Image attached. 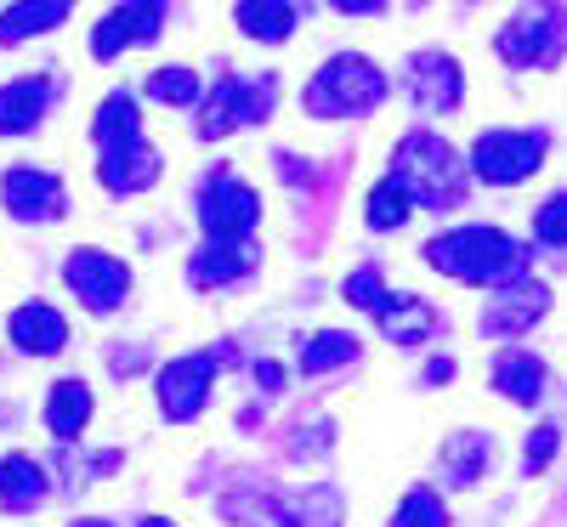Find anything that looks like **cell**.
<instances>
[{
    "mask_svg": "<svg viewBox=\"0 0 567 527\" xmlns=\"http://www.w3.org/2000/svg\"><path fill=\"white\" fill-rule=\"evenodd\" d=\"M432 267H443L449 278L460 283H516L528 272V250L516 245V238H505L499 227H460V232H443L432 238Z\"/></svg>",
    "mask_w": 567,
    "mask_h": 527,
    "instance_id": "6da1fadb",
    "label": "cell"
},
{
    "mask_svg": "<svg viewBox=\"0 0 567 527\" xmlns=\"http://www.w3.org/2000/svg\"><path fill=\"white\" fill-rule=\"evenodd\" d=\"M392 176L403 182L409 205H425V210H454L465 199V176H460V159L443 136L432 131H414L403 136V148L392 159Z\"/></svg>",
    "mask_w": 567,
    "mask_h": 527,
    "instance_id": "7a4b0ae2",
    "label": "cell"
},
{
    "mask_svg": "<svg viewBox=\"0 0 567 527\" xmlns=\"http://www.w3.org/2000/svg\"><path fill=\"white\" fill-rule=\"evenodd\" d=\"M381 97H386V74L363 58H329L307 85V108L323 120L369 114V108H381Z\"/></svg>",
    "mask_w": 567,
    "mask_h": 527,
    "instance_id": "3957f363",
    "label": "cell"
},
{
    "mask_svg": "<svg viewBox=\"0 0 567 527\" xmlns=\"http://www.w3.org/2000/svg\"><path fill=\"white\" fill-rule=\"evenodd\" d=\"M494 45H499V58L511 69H545V63H556L561 45H567V7H556V0H528V7L499 29Z\"/></svg>",
    "mask_w": 567,
    "mask_h": 527,
    "instance_id": "277c9868",
    "label": "cell"
},
{
    "mask_svg": "<svg viewBox=\"0 0 567 527\" xmlns=\"http://www.w3.org/2000/svg\"><path fill=\"white\" fill-rule=\"evenodd\" d=\"M199 216H205V232H210V238H221V245H239V238L256 232L261 205H256V194H250V187L233 176V170H216L210 187L199 194Z\"/></svg>",
    "mask_w": 567,
    "mask_h": 527,
    "instance_id": "5b68a950",
    "label": "cell"
},
{
    "mask_svg": "<svg viewBox=\"0 0 567 527\" xmlns=\"http://www.w3.org/2000/svg\"><path fill=\"white\" fill-rule=\"evenodd\" d=\"M545 159V136L539 131H488L477 148H471V165H477L483 182H523L534 176Z\"/></svg>",
    "mask_w": 567,
    "mask_h": 527,
    "instance_id": "8992f818",
    "label": "cell"
},
{
    "mask_svg": "<svg viewBox=\"0 0 567 527\" xmlns=\"http://www.w3.org/2000/svg\"><path fill=\"white\" fill-rule=\"evenodd\" d=\"M272 97H278L272 80H221V85H210V103L199 114V136H227L245 120H267Z\"/></svg>",
    "mask_w": 567,
    "mask_h": 527,
    "instance_id": "52a82bcc",
    "label": "cell"
},
{
    "mask_svg": "<svg viewBox=\"0 0 567 527\" xmlns=\"http://www.w3.org/2000/svg\"><path fill=\"white\" fill-rule=\"evenodd\" d=\"M210 380H216V358L194 352V358H176L159 369V409L165 420H194L210 397Z\"/></svg>",
    "mask_w": 567,
    "mask_h": 527,
    "instance_id": "ba28073f",
    "label": "cell"
},
{
    "mask_svg": "<svg viewBox=\"0 0 567 527\" xmlns=\"http://www.w3.org/2000/svg\"><path fill=\"white\" fill-rule=\"evenodd\" d=\"M159 23H165V0H125V7H114V12L97 23V34H91V52L109 63V58L125 52V45H148V40L159 34Z\"/></svg>",
    "mask_w": 567,
    "mask_h": 527,
    "instance_id": "9c48e42d",
    "label": "cell"
},
{
    "mask_svg": "<svg viewBox=\"0 0 567 527\" xmlns=\"http://www.w3.org/2000/svg\"><path fill=\"white\" fill-rule=\"evenodd\" d=\"M69 283H74V296H80L91 312H109V307L125 301L131 272H125L114 256H103V250H74V256H69Z\"/></svg>",
    "mask_w": 567,
    "mask_h": 527,
    "instance_id": "30bf717a",
    "label": "cell"
},
{
    "mask_svg": "<svg viewBox=\"0 0 567 527\" xmlns=\"http://www.w3.org/2000/svg\"><path fill=\"white\" fill-rule=\"evenodd\" d=\"M0 199H7V210L18 221H58L63 216V182L52 170H7V182H0Z\"/></svg>",
    "mask_w": 567,
    "mask_h": 527,
    "instance_id": "8fae6325",
    "label": "cell"
},
{
    "mask_svg": "<svg viewBox=\"0 0 567 527\" xmlns=\"http://www.w3.org/2000/svg\"><path fill=\"white\" fill-rule=\"evenodd\" d=\"M45 108H52V80H12L0 85V136H23L45 120Z\"/></svg>",
    "mask_w": 567,
    "mask_h": 527,
    "instance_id": "7c38bea8",
    "label": "cell"
},
{
    "mask_svg": "<svg viewBox=\"0 0 567 527\" xmlns=\"http://www.w3.org/2000/svg\"><path fill=\"white\" fill-rule=\"evenodd\" d=\"M409 74H414V103H420V108L449 114V108L460 103V69H454L449 52H420V58L409 63Z\"/></svg>",
    "mask_w": 567,
    "mask_h": 527,
    "instance_id": "4fadbf2b",
    "label": "cell"
},
{
    "mask_svg": "<svg viewBox=\"0 0 567 527\" xmlns=\"http://www.w3.org/2000/svg\"><path fill=\"white\" fill-rule=\"evenodd\" d=\"M12 341H18L29 358H52V352H63V341H69V323H63V312H52L45 301H29V307L12 312Z\"/></svg>",
    "mask_w": 567,
    "mask_h": 527,
    "instance_id": "5bb4252c",
    "label": "cell"
},
{
    "mask_svg": "<svg viewBox=\"0 0 567 527\" xmlns=\"http://www.w3.org/2000/svg\"><path fill=\"white\" fill-rule=\"evenodd\" d=\"M159 176V154L148 148V142H120V148H103V182L114 187V194H136V187H148Z\"/></svg>",
    "mask_w": 567,
    "mask_h": 527,
    "instance_id": "9a60e30c",
    "label": "cell"
},
{
    "mask_svg": "<svg viewBox=\"0 0 567 527\" xmlns=\"http://www.w3.org/2000/svg\"><path fill=\"white\" fill-rule=\"evenodd\" d=\"M250 267H256V256L245 250V238H239V245H221V238H210V245L187 261V278H194L199 290H221V283H239Z\"/></svg>",
    "mask_w": 567,
    "mask_h": 527,
    "instance_id": "2e32d148",
    "label": "cell"
},
{
    "mask_svg": "<svg viewBox=\"0 0 567 527\" xmlns=\"http://www.w3.org/2000/svg\"><path fill=\"white\" fill-rule=\"evenodd\" d=\"M505 301L494 307V312H483V334H516V329H528V323H539V312L550 307V296H545V283H505Z\"/></svg>",
    "mask_w": 567,
    "mask_h": 527,
    "instance_id": "e0dca14e",
    "label": "cell"
},
{
    "mask_svg": "<svg viewBox=\"0 0 567 527\" xmlns=\"http://www.w3.org/2000/svg\"><path fill=\"white\" fill-rule=\"evenodd\" d=\"M381 329H386V341H398V347H420L425 334L437 329V312L425 307V301H414V296H386L381 307Z\"/></svg>",
    "mask_w": 567,
    "mask_h": 527,
    "instance_id": "ac0fdd59",
    "label": "cell"
},
{
    "mask_svg": "<svg viewBox=\"0 0 567 527\" xmlns=\"http://www.w3.org/2000/svg\"><path fill=\"white\" fill-rule=\"evenodd\" d=\"M74 0H18V7L0 18V45H23L29 34H45L69 18Z\"/></svg>",
    "mask_w": 567,
    "mask_h": 527,
    "instance_id": "d6986e66",
    "label": "cell"
},
{
    "mask_svg": "<svg viewBox=\"0 0 567 527\" xmlns=\"http://www.w3.org/2000/svg\"><path fill=\"white\" fill-rule=\"evenodd\" d=\"M45 499V471L29 454H7L0 459V505L7 510H29Z\"/></svg>",
    "mask_w": 567,
    "mask_h": 527,
    "instance_id": "ffe728a7",
    "label": "cell"
},
{
    "mask_svg": "<svg viewBox=\"0 0 567 527\" xmlns=\"http://www.w3.org/2000/svg\"><path fill=\"white\" fill-rule=\"evenodd\" d=\"M85 420H91V386H85V380H58L52 403H45V425L69 443V437L85 431Z\"/></svg>",
    "mask_w": 567,
    "mask_h": 527,
    "instance_id": "44dd1931",
    "label": "cell"
},
{
    "mask_svg": "<svg viewBox=\"0 0 567 527\" xmlns=\"http://www.w3.org/2000/svg\"><path fill=\"white\" fill-rule=\"evenodd\" d=\"M278 527H341V494L336 488H307L278 510Z\"/></svg>",
    "mask_w": 567,
    "mask_h": 527,
    "instance_id": "7402d4cb",
    "label": "cell"
},
{
    "mask_svg": "<svg viewBox=\"0 0 567 527\" xmlns=\"http://www.w3.org/2000/svg\"><path fill=\"white\" fill-rule=\"evenodd\" d=\"M239 29L256 34L261 45H278V40H290L296 12L284 7V0H239Z\"/></svg>",
    "mask_w": 567,
    "mask_h": 527,
    "instance_id": "603a6c76",
    "label": "cell"
},
{
    "mask_svg": "<svg viewBox=\"0 0 567 527\" xmlns=\"http://www.w3.org/2000/svg\"><path fill=\"white\" fill-rule=\"evenodd\" d=\"M494 386H499L511 403H534V397H539V386H545V369H539V358L505 352V358L494 363Z\"/></svg>",
    "mask_w": 567,
    "mask_h": 527,
    "instance_id": "cb8c5ba5",
    "label": "cell"
},
{
    "mask_svg": "<svg viewBox=\"0 0 567 527\" xmlns=\"http://www.w3.org/2000/svg\"><path fill=\"white\" fill-rule=\"evenodd\" d=\"M142 136V114H136V97L114 91L97 114V148H120V142H136Z\"/></svg>",
    "mask_w": 567,
    "mask_h": 527,
    "instance_id": "d4e9b609",
    "label": "cell"
},
{
    "mask_svg": "<svg viewBox=\"0 0 567 527\" xmlns=\"http://www.w3.org/2000/svg\"><path fill=\"white\" fill-rule=\"evenodd\" d=\"M443 465H449V483H477V476L488 471V437L460 431V437L443 448Z\"/></svg>",
    "mask_w": 567,
    "mask_h": 527,
    "instance_id": "484cf974",
    "label": "cell"
},
{
    "mask_svg": "<svg viewBox=\"0 0 567 527\" xmlns=\"http://www.w3.org/2000/svg\"><path fill=\"white\" fill-rule=\"evenodd\" d=\"M352 358H358V341H352V334H341V329H323V334H312V341L301 347V369H307V374L341 369V363H352Z\"/></svg>",
    "mask_w": 567,
    "mask_h": 527,
    "instance_id": "4316f807",
    "label": "cell"
},
{
    "mask_svg": "<svg viewBox=\"0 0 567 527\" xmlns=\"http://www.w3.org/2000/svg\"><path fill=\"white\" fill-rule=\"evenodd\" d=\"M409 221V194H403V182L398 176H386L381 187H374V194H369V227H403Z\"/></svg>",
    "mask_w": 567,
    "mask_h": 527,
    "instance_id": "83f0119b",
    "label": "cell"
},
{
    "mask_svg": "<svg viewBox=\"0 0 567 527\" xmlns=\"http://www.w3.org/2000/svg\"><path fill=\"white\" fill-rule=\"evenodd\" d=\"M392 527H449V510H443V499L432 488H414V494H403Z\"/></svg>",
    "mask_w": 567,
    "mask_h": 527,
    "instance_id": "f1b7e54d",
    "label": "cell"
},
{
    "mask_svg": "<svg viewBox=\"0 0 567 527\" xmlns=\"http://www.w3.org/2000/svg\"><path fill=\"white\" fill-rule=\"evenodd\" d=\"M148 91L159 103H171V108H187V103H199V80L187 74V69H159L154 80H148Z\"/></svg>",
    "mask_w": 567,
    "mask_h": 527,
    "instance_id": "f546056e",
    "label": "cell"
},
{
    "mask_svg": "<svg viewBox=\"0 0 567 527\" xmlns=\"http://www.w3.org/2000/svg\"><path fill=\"white\" fill-rule=\"evenodd\" d=\"M534 232H539V245H567V194H556V199L539 205Z\"/></svg>",
    "mask_w": 567,
    "mask_h": 527,
    "instance_id": "4dcf8cb0",
    "label": "cell"
},
{
    "mask_svg": "<svg viewBox=\"0 0 567 527\" xmlns=\"http://www.w3.org/2000/svg\"><path fill=\"white\" fill-rule=\"evenodd\" d=\"M347 301H352V307H363V312L381 307V301H386V283H381V272H374V267H358V272L347 278Z\"/></svg>",
    "mask_w": 567,
    "mask_h": 527,
    "instance_id": "1f68e13d",
    "label": "cell"
},
{
    "mask_svg": "<svg viewBox=\"0 0 567 527\" xmlns=\"http://www.w3.org/2000/svg\"><path fill=\"white\" fill-rule=\"evenodd\" d=\"M550 459H556V425H539L523 448V471H545Z\"/></svg>",
    "mask_w": 567,
    "mask_h": 527,
    "instance_id": "d6a6232c",
    "label": "cell"
},
{
    "mask_svg": "<svg viewBox=\"0 0 567 527\" xmlns=\"http://www.w3.org/2000/svg\"><path fill=\"white\" fill-rule=\"evenodd\" d=\"M336 12H381V0H329Z\"/></svg>",
    "mask_w": 567,
    "mask_h": 527,
    "instance_id": "836d02e7",
    "label": "cell"
},
{
    "mask_svg": "<svg viewBox=\"0 0 567 527\" xmlns=\"http://www.w3.org/2000/svg\"><path fill=\"white\" fill-rule=\"evenodd\" d=\"M256 374H261V386H267V392H278V386H284V374H278V369H272V363H261V369H256Z\"/></svg>",
    "mask_w": 567,
    "mask_h": 527,
    "instance_id": "e575fe53",
    "label": "cell"
},
{
    "mask_svg": "<svg viewBox=\"0 0 567 527\" xmlns=\"http://www.w3.org/2000/svg\"><path fill=\"white\" fill-rule=\"evenodd\" d=\"M74 527H109V521H91V516H85V521H74Z\"/></svg>",
    "mask_w": 567,
    "mask_h": 527,
    "instance_id": "d590c367",
    "label": "cell"
},
{
    "mask_svg": "<svg viewBox=\"0 0 567 527\" xmlns=\"http://www.w3.org/2000/svg\"><path fill=\"white\" fill-rule=\"evenodd\" d=\"M142 527H176V521H159V516H154V521H142Z\"/></svg>",
    "mask_w": 567,
    "mask_h": 527,
    "instance_id": "8d00e7d4",
    "label": "cell"
}]
</instances>
